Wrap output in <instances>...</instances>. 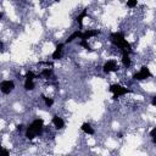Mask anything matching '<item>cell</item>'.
<instances>
[{"label": "cell", "mask_w": 156, "mask_h": 156, "mask_svg": "<svg viewBox=\"0 0 156 156\" xmlns=\"http://www.w3.org/2000/svg\"><path fill=\"white\" fill-rule=\"evenodd\" d=\"M43 129H44V121L41 118H37V119H34L27 127V129H26V138L27 139H33L37 135L41 134Z\"/></svg>", "instance_id": "1"}, {"label": "cell", "mask_w": 156, "mask_h": 156, "mask_svg": "<svg viewBox=\"0 0 156 156\" xmlns=\"http://www.w3.org/2000/svg\"><path fill=\"white\" fill-rule=\"evenodd\" d=\"M111 41L119 49H122L123 51H132V46L127 41V39H124V35L122 33H112L111 34Z\"/></svg>", "instance_id": "2"}, {"label": "cell", "mask_w": 156, "mask_h": 156, "mask_svg": "<svg viewBox=\"0 0 156 156\" xmlns=\"http://www.w3.org/2000/svg\"><path fill=\"white\" fill-rule=\"evenodd\" d=\"M108 90L111 93H113L115 95H117V96H121V95H126L128 93H132V90H129V89H127V88H124V87H122L119 84H112Z\"/></svg>", "instance_id": "3"}, {"label": "cell", "mask_w": 156, "mask_h": 156, "mask_svg": "<svg viewBox=\"0 0 156 156\" xmlns=\"http://www.w3.org/2000/svg\"><path fill=\"white\" fill-rule=\"evenodd\" d=\"M13 88H15V83L12 80H2L0 83V91L5 95L10 94L13 90Z\"/></svg>", "instance_id": "4"}, {"label": "cell", "mask_w": 156, "mask_h": 156, "mask_svg": "<svg viewBox=\"0 0 156 156\" xmlns=\"http://www.w3.org/2000/svg\"><path fill=\"white\" fill-rule=\"evenodd\" d=\"M152 74H151V72H150V69L147 68V67H141L140 68V71L138 72V73H135L134 74V79H136V80H143V79H146V78H150Z\"/></svg>", "instance_id": "5"}, {"label": "cell", "mask_w": 156, "mask_h": 156, "mask_svg": "<svg viewBox=\"0 0 156 156\" xmlns=\"http://www.w3.org/2000/svg\"><path fill=\"white\" fill-rule=\"evenodd\" d=\"M104 72L105 73H110V72H116L117 71V63L113 61V60H110V61H107L105 65H104Z\"/></svg>", "instance_id": "6"}, {"label": "cell", "mask_w": 156, "mask_h": 156, "mask_svg": "<svg viewBox=\"0 0 156 156\" xmlns=\"http://www.w3.org/2000/svg\"><path fill=\"white\" fill-rule=\"evenodd\" d=\"M52 124H54L57 129H62V128L65 127L63 119H62L61 117H58V116H54V117H52Z\"/></svg>", "instance_id": "7"}, {"label": "cell", "mask_w": 156, "mask_h": 156, "mask_svg": "<svg viewBox=\"0 0 156 156\" xmlns=\"http://www.w3.org/2000/svg\"><path fill=\"white\" fill-rule=\"evenodd\" d=\"M62 48H63V44H57L56 45V49L52 52V60H58L61 57V55H62Z\"/></svg>", "instance_id": "8"}, {"label": "cell", "mask_w": 156, "mask_h": 156, "mask_svg": "<svg viewBox=\"0 0 156 156\" xmlns=\"http://www.w3.org/2000/svg\"><path fill=\"white\" fill-rule=\"evenodd\" d=\"M98 34H99V30H85V32H83V33H82V35H80V39L88 40L89 38H91V37H95V35H98Z\"/></svg>", "instance_id": "9"}, {"label": "cell", "mask_w": 156, "mask_h": 156, "mask_svg": "<svg viewBox=\"0 0 156 156\" xmlns=\"http://www.w3.org/2000/svg\"><path fill=\"white\" fill-rule=\"evenodd\" d=\"M122 63L124 67H129L130 66V57H129V51H123V56H122Z\"/></svg>", "instance_id": "10"}, {"label": "cell", "mask_w": 156, "mask_h": 156, "mask_svg": "<svg viewBox=\"0 0 156 156\" xmlns=\"http://www.w3.org/2000/svg\"><path fill=\"white\" fill-rule=\"evenodd\" d=\"M80 129H82V130H83L85 134H90V135H91V134H94V129L91 128V126H90L88 122H84V123L82 124Z\"/></svg>", "instance_id": "11"}, {"label": "cell", "mask_w": 156, "mask_h": 156, "mask_svg": "<svg viewBox=\"0 0 156 156\" xmlns=\"http://www.w3.org/2000/svg\"><path fill=\"white\" fill-rule=\"evenodd\" d=\"M80 35H82V32L80 30H76L74 33H72L67 39H66V41H65V44H68V43H72L74 39H77V38H80Z\"/></svg>", "instance_id": "12"}, {"label": "cell", "mask_w": 156, "mask_h": 156, "mask_svg": "<svg viewBox=\"0 0 156 156\" xmlns=\"http://www.w3.org/2000/svg\"><path fill=\"white\" fill-rule=\"evenodd\" d=\"M87 16V9H84L78 16H77V22H78V24H79V27L82 28L83 27V18Z\"/></svg>", "instance_id": "13"}, {"label": "cell", "mask_w": 156, "mask_h": 156, "mask_svg": "<svg viewBox=\"0 0 156 156\" xmlns=\"http://www.w3.org/2000/svg\"><path fill=\"white\" fill-rule=\"evenodd\" d=\"M24 89L26 90H33L34 89V82H33V79H26V82H24Z\"/></svg>", "instance_id": "14"}, {"label": "cell", "mask_w": 156, "mask_h": 156, "mask_svg": "<svg viewBox=\"0 0 156 156\" xmlns=\"http://www.w3.org/2000/svg\"><path fill=\"white\" fill-rule=\"evenodd\" d=\"M41 76H43V77H45L46 79H49V78L52 76V71H51L50 68H45V69H43Z\"/></svg>", "instance_id": "15"}, {"label": "cell", "mask_w": 156, "mask_h": 156, "mask_svg": "<svg viewBox=\"0 0 156 156\" xmlns=\"http://www.w3.org/2000/svg\"><path fill=\"white\" fill-rule=\"evenodd\" d=\"M41 98H43V100L45 101V105H46L48 107H50V106H52V104H54V100H52L51 98H46L45 95H41Z\"/></svg>", "instance_id": "16"}, {"label": "cell", "mask_w": 156, "mask_h": 156, "mask_svg": "<svg viewBox=\"0 0 156 156\" xmlns=\"http://www.w3.org/2000/svg\"><path fill=\"white\" fill-rule=\"evenodd\" d=\"M138 0H127V6L128 7H135Z\"/></svg>", "instance_id": "17"}, {"label": "cell", "mask_w": 156, "mask_h": 156, "mask_svg": "<svg viewBox=\"0 0 156 156\" xmlns=\"http://www.w3.org/2000/svg\"><path fill=\"white\" fill-rule=\"evenodd\" d=\"M80 45H82L83 48H85L87 50H91V49H90V46H89V44H88V40H84V39H82V41H80Z\"/></svg>", "instance_id": "18"}, {"label": "cell", "mask_w": 156, "mask_h": 156, "mask_svg": "<svg viewBox=\"0 0 156 156\" xmlns=\"http://www.w3.org/2000/svg\"><path fill=\"white\" fill-rule=\"evenodd\" d=\"M34 78H35V74L32 71H28L26 73V79H34Z\"/></svg>", "instance_id": "19"}, {"label": "cell", "mask_w": 156, "mask_h": 156, "mask_svg": "<svg viewBox=\"0 0 156 156\" xmlns=\"http://www.w3.org/2000/svg\"><path fill=\"white\" fill-rule=\"evenodd\" d=\"M150 136L152 138V141L156 143V128H152L150 132Z\"/></svg>", "instance_id": "20"}, {"label": "cell", "mask_w": 156, "mask_h": 156, "mask_svg": "<svg viewBox=\"0 0 156 156\" xmlns=\"http://www.w3.org/2000/svg\"><path fill=\"white\" fill-rule=\"evenodd\" d=\"M0 156H9V151L6 149H1L0 150Z\"/></svg>", "instance_id": "21"}, {"label": "cell", "mask_w": 156, "mask_h": 156, "mask_svg": "<svg viewBox=\"0 0 156 156\" xmlns=\"http://www.w3.org/2000/svg\"><path fill=\"white\" fill-rule=\"evenodd\" d=\"M23 127H24L23 124H18V126H17V130H20V132H21V130L23 129Z\"/></svg>", "instance_id": "22"}, {"label": "cell", "mask_w": 156, "mask_h": 156, "mask_svg": "<svg viewBox=\"0 0 156 156\" xmlns=\"http://www.w3.org/2000/svg\"><path fill=\"white\" fill-rule=\"evenodd\" d=\"M152 106H156V98H152V101H151Z\"/></svg>", "instance_id": "23"}, {"label": "cell", "mask_w": 156, "mask_h": 156, "mask_svg": "<svg viewBox=\"0 0 156 156\" xmlns=\"http://www.w3.org/2000/svg\"><path fill=\"white\" fill-rule=\"evenodd\" d=\"M2 16H4V13H2V12H0V20L2 18Z\"/></svg>", "instance_id": "24"}, {"label": "cell", "mask_w": 156, "mask_h": 156, "mask_svg": "<svg viewBox=\"0 0 156 156\" xmlns=\"http://www.w3.org/2000/svg\"><path fill=\"white\" fill-rule=\"evenodd\" d=\"M1 149H2V147H1V144H0V150H1Z\"/></svg>", "instance_id": "25"}, {"label": "cell", "mask_w": 156, "mask_h": 156, "mask_svg": "<svg viewBox=\"0 0 156 156\" xmlns=\"http://www.w3.org/2000/svg\"><path fill=\"white\" fill-rule=\"evenodd\" d=\"M55 1H60V0H55Z\"/></svg>", "instance_id": "26"}]
</instances>
